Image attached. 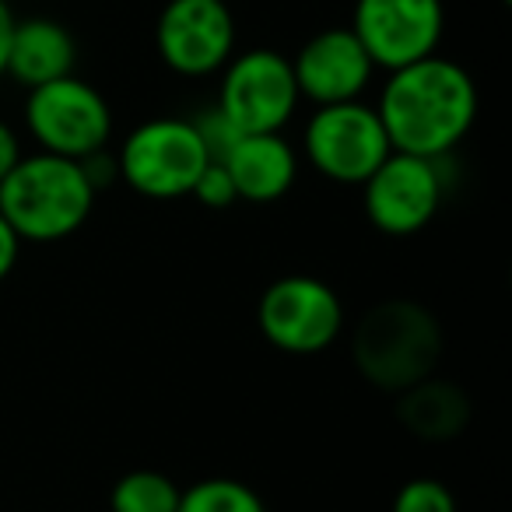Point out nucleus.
Listing matches in <instances>:
<instances>
[{
	"label": "nucleus",
	"mask_w": 512,
	"mask_h": 512,
	"mask_svg": "<svg viewBox=\"0 0 512 512\" xmlns=\"http://www.w3.org/2000/svg\"><path fill=\"white\" fill-rule=\"evenodd\" d=\"M95 190L74 158L36 151L0 179V214L22 242H60L88 221Z\"/></svg>",
	"instance_id": "2"
},
{
	"label": "nucleus",
	"mask_w": 512,
	"mask_h": 512,
	"mask_svg": "<svg viewBox=\"0 0 512 512\" xmlns=\"http://www.w3.org/2000/svg\"><path fill=\"white\" fill-rule=\"evenodd\" d=\"M260 334L285 355H320L341 337V295L320 278L288 274L267 285L256 306Z\"/></svg>",
	"instance_id": "8"
},
{
	"label": "nucleus",
	"mask_w": 512,
	"mask_h": 512,
	"mask_svg": "<svg viewBox=\"0 0 512 512\" xmlns=\"http://www.w3.org/2000/svg\"><path fill=\"white\" fill-rule=\"evenodd\" d=\"M183 488L162 470H130L109 491V512H179Z\"/></svg>",
	"instance_id": "16"
},
{
	"label": "nucleus",
	"mask_w": 512,
	"mask_h": 512,
	"mask_svg": "<svg viewBox=\"0 0 512 512\" xmlns=\"http://www.w3.org/2000/svg\"><path fill=\"white\" fill-rule=\"evenodd\" d=\"M397 421L425 442H449L470 425V400L456 383L428 376L397 393Z\"/></svg>",
	"instance_id": "15"
},
{
	"label": "nucleus",
	"mask_w": 512,
	"mask_h": 512,
	"mask_svg": "<svg viewBox=\"0 0 512 512\" xmlns=\"http://www.w3.org/2000/svg\"><path fill=\"white\" fill-rule=\"evenodd\" d=\"M235 197L249 204H274L299 179V151L285 134H242L221 158Z\"/></svg>",
	"instance_id": "13"
},
{
	"label": "nucleus",
	"mask_w": 512,
	"mask_h": 512,
	"mask_svg": "<svg viewBox=\"0 0 512 512\" xmlns=\"http://www.w3.org/2000/svg\"><path fill=\"white\" fill-rule=\"evenodd\" d=\"M18 253H22V239H18L15 228L4 221V214H0V281L15 271Z\"/></svg>",
	"instance_id": "20"
},
{
	"label": "nucleus",
	"mask_w": 512,
	"mask_h": 512,
	"mask_svg": "<svg viewBox=\"0 0 512 512\" xmlns=\"http://www.w3.org/2000/svg\"><path fill=\"white\" fill-rule=\"evenodd\" d=\"M498 4H512V0H498Z\"/></svg>",
	"instance_id": "23"
},
{
	"label": "nucleus",
	"mask_w": 512,
	"mask_h": 512,
	"mask_svg": "<svg viewBox=\"0 0 512 512\" xmlns=\"http://www.w3.org/2000/svg\"><path fill=\"white\" fill-rule=\"evenodd\" d=\"M442 158H418L390 151L383 165L362 183V200L369 221L383 235H418L439 214L446 197V179L439 172Z\"/></svg>",
	"instance_id": "9"
},
{
	"label": "nucleus",
	"mask_w": 512,
	"mask_h": 512,
	"mask_svg": "<svg viewBox=\"0 0 512 512\" xmlns=\"http://www.w3.org/2000/svg\"><path fill=\"white\" fill-rule=\"evenodd\" d=\"M15 11H11L8 0H0V78L8 74V46H11V32H15Z\"/></svg>",
	"instance_id": "22"
},
{
	"label": "nucleus",
	"mask_w": 512,
	"mask_h": 512,
	"mask_svg": "<svg viewBox=\"0 0 512 512\" xmlns=\"http://www.w3.org/2000/svg\"><path fill=\"white\" fill-rule=\"evenodd\" d=\"M190 197H197L204 207H214V211H221V207H232L235 200V186L232 179H228L225 165L221 162H207V169L200 172V179L193 183Z\"/></svg>",
	"instance_id": "19"
},
{
	"label": "nucleus",
	"mask_w": 512,
	"mask_h": 512,
	"mask_svg": "<svg viewBox=\"0 0 512 512\" xmlns=\"http://www.w3.org/2000/svg\"><path fill=\"white\" fill-rule=\"evenodd\" d=\"M207 148L193 120L158 116L144 120L123 137L116 169L134 193L151 200L190 197L193 183L207 169Z\"/></svg>",
	"instance_id": "4"
},
{
	"label": "nucleus",
	"mask_w": 512,
	"mask_h": 512,
	"mask_svg": "<svg viewBox=\"0 0 512 512\" xmlns=\"http://www.w3.org/2000/svg\"><path fill=\"white\" fill-rule=\"evenodd\" d=\"M292 74L299 85V99H309L316 106H337V102L362 99L376 64L355 32L337 25L302 43V50L292 57Z\"/></svg>",
	"instance_id": "12"
},
{
	"label": "nucleus",
	"mask_w": 512,
	"mask_h": 512,
	"mask_svg": "<svg viewBox=\"0 0 512 512\" xmlns=\"http://www.w3.org/2000/svg\"><path fill=\"white\" fill-rule=\"evenodd\" d=\"M302 151L323 179L341 186H362L390 158V137L376 106L355 99L337 106H316L309 116Z\"/></svg>",
	"instance_id": "5"
},
{
	"label": "nucleus",
	"mask_w": 512,
	"mask_h": 512,
	"mask_svg": "<svg viewBox=\"0 0 512 512\" xmlns=\"http://www.w3.org/2000/svg\"><path fill=\"white\" fill-rule=\"evenodd\" d=\"M292 60L278 50H249L221 67L218 109L239 134H281L299 109Z\"/></svg>",
	"instance_id": "7"
},
{
	"label": "nucleus",
	"mask_w": 512,
	"mask_h": 512,
	"mask_svg": "<svg viewBox=\"0 0 512 512\" xmlns=\"http://www.w3.org/2000/svg\"><path fill=\"white\" fill-rule=\"evenodd\" d=\"M25 127L36 137L39 151L81 162L95 151H106L113 137V109L99 88L67 74L50 85L29 88Z\"/></svg>",
	"instance_id": "6"
},
{
	"label": "nucleus",
	"mask_w": 512,
	"mask_h": 512,
	"mask_svg": "<svg viewBox=\"0 0 512 512\" xmlns=\"http://www.w3.org/2000/svg\"><path fill=\"white\" fill-rule=\"evenodd\" d=\"M393 512H460L456 495L435 477H414L393 498Z\"/></svg>",
	"instance_id": "18"
},
{
	"label": "nucleus",
	"mask_w": 512,
	"mask_h": 512,
	"mask_svg": "<svg viewBox=\"0 0 512 512\" xmlns=\"http://www.w3.org/2000/svg\"><path fill=\"white\" fill-rule=\"evenodd\" d=\"M74 64H78V43L60 22H53V18L15 22L8 46V74L18 85H50V81L74 74Z\"/></svg>",
	"instance_id": "14"
},
{
	"label": "nucleus",
	"mask_w": 512,
	"mask_h": 512,
	"mask_svg": "<svg viewBox=\"0 0 512 512\" xmlns=\"http://www.w3.org/2000/svg\"><path fill=\"white\" fill-rule=\"evenodd\" d=\"M348 29L365 46L372 64L400 71L439 53L446 8L442 0H358Z\"/></svg>",
	"instance_id": "10"
},
{
	"label": "nucleus",
	"mask_w": 512,
	"mask_h": 512,
	"mask_svg": "<svg viewBox=\"0 0 512 512\" xmlns=\"http://www.w3.org/2000/svg\"><path fill=\"white\" fill-rule=\"evenodd\" d=\"M179 512H267V505L246 481L207 477L183 491Z\"/></svg>",
	"instance_id": "17"
},
{
	"label": "nucleus",
	"mask_w": 512,
	"mask_h": 512,
	"mask_svg": "<svg viewBox=\"0 0 512 512\" xmlns=\"http://www.w3.org/2000/svg\"><path fill=\"white\" fill-rule=\"evenodd\" d=\"M376 113L393 151L446 158L477 120V85L456 60L432 53L390 71Z\"/></svg>",
	"instance_id": "1"
},
{
	"label": "nucleus",
	"mask_w": 512,
	"mask_h": 512,
	"mask_svg": "<svg viewBox=\"0 0 512 512\" xmlns=\"http://www.w3.org/2000/svg\"><path fill=\"white\" fill-rule=\"evenodd\" d=\"M158 57L183 78H207L235 53V18L228 0H169L155 29Z\"/></svg>",
	"instance_id": "11"
},
{
	"label": "nucleus",
	"mask_w": 512,
	"mask_h": 512,
	"mask_svg": "<svg viewBox=\"0 0 512 512\" xmlns=\"http://www.w3.org/2000/svg\"><path fill=\"white\" fill-rule=\"evenodd\" d=\"M18 158H22V141H18V134L8 127V123L0 120V179L15 169Z\"/></svg>",
	"instance_id": "21"
},
{
	"label": "nucleus",
	"mask_w": 512,
	"mask_h": 512,
	"mask_svg": "<svg viewBox=\"0 0 512 512\" xmlns=\"http://www.w3.org/2000/svg\"><path fill=\"white\" fill-rule=\"evenodd\" d=\"M351 355L372 386L400 393L432 376L442 355L439 320L411 299L379 302L355 327Z\"/></svg>",
	"instance_id": "3"
}]
</instances>
